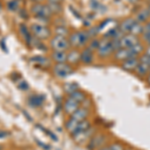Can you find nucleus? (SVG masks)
Wrapping results in <instances>:
<instances>
[{"instance_id":"nucleus-1","label":"nucleus","mask_w":150,"mask_h":150,"mask_svg":"<svg viewBox=\"0 0 150 150\" xmlns=\"http://www.w3.org/2000/svg\"><path fill=\"white\" fill-rule=\"evenodd\" d=\"M145 51V48L142 45V43H138L135 46L129 48H119L114 52L113 57L116 61L123 62L124 60L131 57H139L142 54V52Z\"/></svg>"},{"instance_id":"nucleus-2","label":"nucleus","mask_w":150,"mask_h":150,"mask_svg":"<svg viewBox=\"0 0 150 150\" xmlns=\"http://www.w3.org/2000/svg\"><path fill=\"white\" fill-rule=\"evenodd\" d=\"M90 32L85 30H79V31H75V32L71 33L68 37L69 40V44L70 47L72 48H82L85 47L89 42L90 39Z\"/></svg>"},{"instance_id":"nucleus-3","label":"nucleus","mask_w":150,"mask_h":150,"mask_svg":"<svg viewBox=\"0 0 150 150\" xmlns=\"http://www.w3.org/2000/svg\"><path fill=\"white\" fill-rule=\"evenodd\" d=\"M31 13L38 21L46 23L49 20L50 16L52 15V12L50 10L48 4H42V3H35L31 7Z\"/></svg>"},{"instance_id":"nucleus-4","label":"nucleus","mask_w":150,"mask_h":150,"mask_svg":"<svg viewBox=\"0 0 150 150\" xmlns=\"http://www.w3.org/2000/svg\"><path fill=\"white\" fill-rule=\"evenodd\" d=\"M116 51V48L114 45V42L109 38L104 37L102 40H100L98 45V48L96 50V54L99 58H108L110 55H113Z\"/></svg>"},{"instance_id":"nucleus-5","label":"nucleus","mask_w":150,"mask_h":150,"mask_svg":"<svg viewBox=\"0 0 150 150\" xmlns=\"http://www.w3.org/2000/svg\"><path fill=\"white\" fill-rule=\"evenodd\" d=\"M30 31L35 38L39 40H45L51 36V29L46 25V23L38 21L37 23H32L30 26Z\"/></svg>"},{"instance_id":"nucleus-6","label":"nucleus","mask_w":150,"mask_h":150,"mask_svg":"<svg viewBox=\"0 0 150 150\" xmlns=\"http://www.w3.org/2000/svg\"><path fill=\"white\" fill-rule=\"evenodd\" d=\"M53 74L57 78H66L74 73V68L72 65H70L67 62L64 63H55L52 68Z\"/></svg>"},{"instance_id":"nucleus-7","label":"nucleus","mask_w":150,"mask_h":150,"mask_svg":"<svg viewBox=\"0 0 150 150\" xmlns=\"http://www.w3.org/2000/svg\"><path fill=\"white\" fill-rule=\"evenodd\" d=\"M113 41V40H112ZM115 45L116 50L119 49V48H129V47H133L136 44L140 43L139 37L138 36H135L132 34H125L123 35L119 40L113 41Z\"/></svg>"},{"instance_id":"nucleus-8","label":"nucleus","mask_w":150,"mask_h":150,"mask_svg":"<svg viewBox=\"0 0 150 150\" xmlns=\"http://www.w3.org/2000/svg\"><path fill=\"white\" fill-rule=\"evenodd\" d=\"M50 47L53 51H68L70 48L68 38L64 36L55 35L50 40Z\"/></svg>"},{"instance_id":"nucleus-9","label":"nucleus","mask_w":150,"mask_h":150,"mask_svg":"<svg viewBox=\"0 0 150 150\" xmlns=\"http://www.w3.org/2000/svg\"><path fill=\"white\" fill-rule=\"evenodd\" d=\"M106 137L102 133H94V135L89 139L87 147L90 150H99L101 147L105 146Z\"/></svg>"},{"instance_id":"nucleus-10","label":"nucleus","mask_w":150,"mask_h":150,"mask_svg":"<svg viewBox=\"0 0 150 150\" xmlns=\"http://www.w3.org/2000/svg\"><path fill=\"white\" fill-rule=\"evenodd\" d=\"M80 106V104L77 101H75L73 98L70 97V96H67V98L65 99L63 102V105H62V109H63L64 113L66 115L71 116Z\"/></svg>"},{"instance_id":"nucleus-11","label":"nucleus","mask_w":150,"mask_h":150,"mask_svg":"<svg viewBox=\"0 0 150 150\" xmlns=\"http://www.w3.org/2000/svg\"><path fill=\"white\" fill-rule=\"evenodd\" d=\"M139 64V57H131L121 62V68L127 72H134Z\"/></svg>"},{"instance_id":"nucleus-12","label":"nucleus","mask_w":150,"mask_h":150,"mask_svg":"<svg viewBox=\"0 0 150 150\" xmlns=\"http://www.w3.org/2000/svg\"><path fill=\"white\" fill-rule=\"evenodd\" d=\"M94 52L89 47L84 48L80 52V62L84 65H90L94 61Z\"/></svg>"},{"instance_id":"nucleus-13","label":"nucleus","mask_w":150,"mask_h":150,"mask_svg":"<svg viewBox=\"0 0 150 150\" xmlns=\"http://www.w3.org/2000/svg\"><path fill=\"white\" fill-rule=\"evenodd\" d=\"M89 114H90L89 107H85V106L81 105L70 117H72L73 119L77 120V121H83V120H86L88 118Z\"/></svg>"},{"instance_id":"nucleus-14","label":"nucleus","mask_w":150,"mask_h":150,"mask_svg":"<svg viewBox=\"0 0 150 150\" xmlns=\"http://www.w3.org/2000/svg\"><path fill=\"white\" fill-rule=\"evenodd\" d=\"M136 22L135 18H127V19H124L120 22L119 26H118V29L123 33V34H130L131 32V29L134 25V23Z\"/></svg>"},{"instance_id":"nucleus-15","label":"nucleus","mask_w":150,"mask_h":150,"mask_svg":"<svg viewBox=\"0 0 150 150\" xmlns=\"http://www.w3.org/2000/svg\"><path fill=\"white\" fill-rule=\"evenodd\" d=\"M80 62V52L77 48H72L67 51V63L76 65Z\"/></svg>"},{"instance_id":"nucleus-16","label":"nucleus","mask_w":150,"mask_h":150,"mask_svg":"<svg viewBox=\"0 0 150 150\" xmlns=\"http://www.w3.org/2000/svg\"><path fill=\"white\" fill-rule=\"evenodd\" d=\"M45 101V97L41 94H32L28 98V104L32 108H38L43 105Z\"/></svg>"},{"instance_id":"nucleus-17","label":"nucleus","mask_w":150,"mask_h":150,"mask_svg":"<svg viewBox=\"0 0 150 150\" xmlns=\"http://www.w3.org/2000/svg\"><path fill=\"white\" fill-rule=\"evenodd\" d=\"M149 71H150V66L143 63V62L139 61V64H138V66L136 67V69H135L134 73L136 76H138L139 78L145 79L147 77V75L149 74Z\"/></svg>"},{"instance_id":"nucleus-18","label":"nucleus","mask_w":150,"mask_h":150,"mask_svg":"<svg viewBox=\"0 0 150 150\" xmlns=\"http://www.w3.org/2000/svg\"><path fill=\"white\" fill-rule=\"evenodd\" d=\"M19 32H20L24 41L27 43V45L31 46L32 45V33H31V31L24 24H20V26H19Z\"/></svg>"},{"instance_id":"nucleus-19","label":"nucleus","mask_w":150,"mask_h":150,"mask_svg":"<svg viewBox=\"0 0 150 150\" xmlns=\"http://www.w3.org/2000/svg\"><path fill=\"white\" fill-rule=\"evenodd\" d=\"M91 127H92V126H91V123H90V121H89L88 119L83 120V121H80V122H79V124H78V126H77L76 131H75L73 134L71 135V136L75 137V136H77V135L82 134V133H85V132L88 131Z\"/></svg>"},{"instance_id":"nucleus-20","label":"nucleus","mask_w":150,"mask_h":150,"mask_svg":"<svg viewBox=\"0 0 150 150\" xmlns=\"http://www.w3.org/2000/svg\"><path fill=\"white\" fill-rule=\"evenodd\" d=\"M135 20L138 21L140 23H146L147 21L150 20V13H149V10L148 8H143L141 9V10H139L138 12L136 13V15H135Z\"/></svg>"},{"instance_id":"nucleus-21","label":"nucleus","mask_w":150,"mask_h":150,"mask_svg":"<svg viewBox=\"0 0 150 150\" xmlns=\"http://www.w3.org/2000/svg\"><path fill=\"white\" fill-rule=\"evenodd\" d=\"M51 58L55 63L67 62V51H53Z\"/></svg>"},{"instance_id":"nucleus-22","label":"nucleus","mask_w":150,"mask_h":150,"mask_svg":"<svg viewBox=\"0 0 150 150\" xmlns=\"http://www.w3.org/2000/svg\"><path fill=\"white\" fill-rule=\"evenodd\" d=\"M79 122L80 121H77V120L73 119L72 117H70L69 119H67L66 121H65V129L67 130V132H68L70 135H72L76 131Z\"/></svg>"},{"instance_id":"nucleus-23","label":"nucleus","mask_w":150,"mask_h":150,"mask_svg":"<svg viewBox=\"0 0 150 150\" xmlns=\"http://www.w3.org/2000/svg\"><path fill=\"white\" fill-rule=\"evenodd\" d=\"M70 97H72L74 99L75 101H77L80 105H82L85 101L87 100V96H86V93L84 92V91H82V90H77V91H75L74 93H72L71 95H69Z\"/></svg>"},{"instance_id":"nucleus-24","label":"nucleus","mask_w":150,"mask_h":150,"mask_svg":"<svg viewBox=\"0 0 150 150\" xmlns=\"http://www.w3.org/2000/svg\"><path fill=\"white\" fill-rule=\"evenodd\" d=\"M63 89L64 92L67 94V95H71L72 93H74L75 91L79 90V85L76 83V82H67L63 85Z\"/></svg>"},{"instance_id":"nucleus-25","label":"nucleus","mask_w":150,"mask_h":150,"mask_svg":"<svg viewBox=\"0 0 150 150\" xmlns=\"http://www.w3.org/2000/svg\"><path fill=\"white\" fill-rule=\"evenodd\" d=\"M19 6H20L19 0H11V1H9L6 5L7 9H8L10 12H16L19 9Z\"/></svg>"},{"instance_id":"nucleus-26","label":"nucleus","mask_w":150,"mask_h":150,"mask_svg":"<svg viewBox=\"0 0 150 150\" xmlns=\"http://www.w3.org/2000/svg\"><path fill=\"white\" fill-rule=\"evenodd\" d=\"M68 34H69V30L67 29V27H65V26H57L56 29H55V35L66 37Z\"/></svg>"},{"instance_id":"nucleus-27","label":"nucleus","mask_w":150,"mask_h":150,"mask_svg":"<svg viewBox=\"0 0 150 150\" xmlns=\"http://www.w3.org/2000/svg\"><path fill=\"white\" fill-rule=\"evenodd\" d=\"M108 146H109L110 150H125L124 145H123L121 142H118V141L111 142Z\"/></svg>"},{"instance_id":"nucleus-28","label":"nucleus","mask_w":150,"mask_h":150,"mask_svg":"<svg viewBox=\"0 0 150 150\" xmlns=\"http://www.w3.org/2000/svg\"><path fill=\"white\" fill-rule=\"evenodd\" d=\"M48 6H49L52 13H59L60 10H61V3H51V2H49Z\"/></svg>"},{"instance_id":"nucleus-29","label":"nucleus","mask_w":150,"mask_h":150,"mask_svg":"<svg viewBox=\"0 0 150 150\" xmlns=\"http://www.w3.org/2000/svg\"><path fill=\"white\" fill-rule=\"evenodd\" d=\"M99 42H100V40H98V39H96V38H94V39L91 41L90 43H89L88 46H87V47H89L91 50H93V51L96 52V50H97V48H98V45H99Z\"/></svg>"},{"instance_id":"nucleus-30","label":"nucleus","mask_w":150,"mask_h":150,"mask_svg":"<svg viewBox=\"0 0 150 150\" xmlns=\"http://www.w3.org/2000/svg\"><path fill=\"white\" fill-rule=\"evenodd\" d=\"M32 62H37V64H48L47 63V58H44V57H41V56H37V57H34L31 59Z\"/></svg>"},{"instance_id":"nucleus-31","label":"nucleus","mask_w":150,"mask_h":150,"mask_svg":"<svg viewBox=\"0 0 150 150\" xmlns=\"http://www.w3.org/2000/svg\"><path fill=\"white\" fill-rule=\"evenodd\" d=\"M17 86H18V88L20 89V90H22V91H24V90H27V89L29 88V86H28V84L26 83L25 81H20L19 83L17 84Z\"/></svg>"},{"instance_id":"nucleus-32","label":"nucleus","mask_w":150,"mask_h":150,"mask_svg":"<svg viewBox=\"0 0 150 150\" xmlns=\"http://www.w3.org/2000/svg\"><path fill=\"white\" fill-rule=\"evenodd\" d=\"M9 135V133L7 131H4V130H0V139H3L7 137Z\"/></svg>"},{"instance_id":"nucleus-33","label":"nucleus","mask_w":150,"mask_h":150,"mask_svg":"<svg viewBox=\"0 0 150 150\" xmlns=\"http://www.w3.org/2000/svg\"><path fill=\"white\" fill-rule=\"evenodd\" d=\"M145 81H146V82H147V84H148V85L150 86V73H149L148 75H147V77L145 78Z\"/></svg>"},{"instance_id":"nucleus-34","label":"nucleus","mask_w":150,"mask_h":150,"mask_svg":"<svg viewBox=\"0 0 150 150\" xmlns=\"http://www.w3.org/2000/svg\"><path fill=\"white\" fill-rule=\"evenodd\" d=\"M144 53H146V54L150 55V45H149V46H147L146 48H145V51H144Z\"/></svg>"},{"instance_id":"nucleus-35","label":"nucleus","mask_w":150,"mask_h":150,"mask_svg":"<svg viewBox=\"0 0 150 150\" xmlns=\"http://www.w3.org/2000/svg\"><path fill=\"white\" fill-rule=\"evenodd\" d=\"M99 150H110V148H109V146H108V145H105V146L101 147Z\"/></svg>"},{"instance_id":"nucleus-36","label":"nucleus","mask_w":150,"mask_h":150,"mask_svg":"<svg viewBox=\"0 0 150 150\" xmlns=\"http://www.w3.org/2000/svg\"><path fill=\"white\" fill-rule=\"evenodd\" d=\"M48 1L51 2V3H60L61 0H48Z\"/></svg>"},{"instance_id":"nucleus-37","label":"nucleus","mask_w":150,"mask_h":150,"mask_svg":"<svg viewBox=\"0 0 150 150\" xmlns=\"http://www.w3.org/2000/svg\"><path fill=\"white\" fill-rule=\"evenodd\" d=\"M125 150H133L131 147H126V148H125Z\"/></svg>"},{"instance_id":"nucleus-38","label":"nucleus","mask_w":150,"mask_h":150,"mask_svg":"<svg viewBox=\"0 0 150 150\" xmlns=\"http://www.w3.org/2000/svg\"><path fill=\"white\" fill-rule=\"evenodd\" d=\"M147 8H148V10H149V13H150V4L148 5V7H147Z\"/></svg>"}]
</instances>
